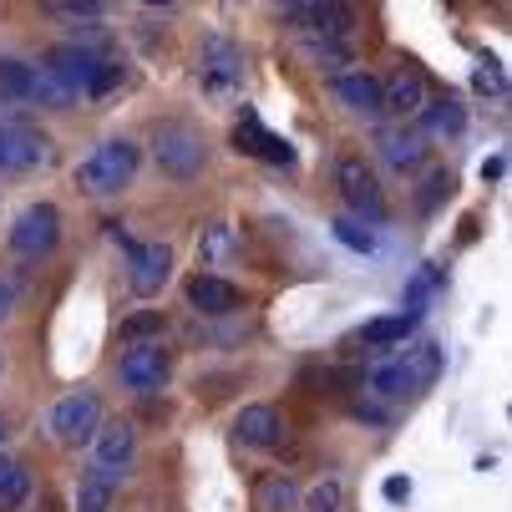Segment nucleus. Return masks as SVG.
I'll use <instances>...</instances> for the list:
<instances>
[{
	"label": "nucleus",
	"instance_id": "10",
	"mask_svg": "<svg viewBox=\"0 0 512 512\" xmlns=\"http://www.w3.org/2000/svg\"><path fill=\"white\" fill-rule=\"evenodd\" d=\"M117 371H122V386L132 391H163V381L173 376V355L153 340H142V345H127Z\"/></svg>",
	"mask_w": 512,
	"mask_h": 512
},
{
	"label": "nucleus",
	"instance_id": "35",
	"mask_svg": "<svg viewBox=\"0 0 512 512\" xmlns=\"http://www.w3.org/2000/svg\"><path fill=\"white\" fill-rule=\"evenodd\" d=\"M0 436H6V431H0Z\"/></svg>",
	"mask_w": 512,
	"mask_h": 512
},
{
	"label": "nucleus",
	"instance_id": "13",
	"mask_svg": "<svg viewBox=\"0 0 512 512\" xmlns=\"http://www.w3.org/2000/svg\"><path fill=\"white\" fill-rule=\"evenodd\" d=\"M92 447H97V467L117 477L137 457V431H132V421H102L97 436H92Z\"/></svg>",
	"mask_w": 512,
	"mask_h": 512
},
{
	"label": "nucleus",
	"instance_id": "6",
	"mask_svg": "<svg viewBox=\"0 0 512 512\" xmlns=\"http://www.w3.org/2000/svg\"><path fill=\"white\" fill-rule=\"evenodd\" d=\"M97 426H102V401H97L92 391H71V396H61L56 411H51V431H56V442H66V447L92 442Z\"/></svg>",
	"mask_w": 512,
	"mask_h": 512
},
{
	"label": "nucleus",
	"instance_id": "33",
	"mask_svg": "<svg viewBox=\"0 0 512 512\" xmlns=\"http://www.w3.org/2000/svg\"><path fill=\"white\" fill-rule=\"evenodd\" d=\"M406 492H411V487H406V482H386V497H391V502H401V497H406Z\"/></svg>",
	"mask_w": 512,
	"mask_h": 512
},
{
	"label": "nucleus",
	"instance_id": "32",
	"mask_svg": "<svg viewBox=\"0 0 512 512\" xmlns=\"http://www.w3.org/2000/svg\"><path fill=\"white\" fill-rule=\"evenodd\" d=\"M11 310H16V289H11V284H0V325L11 320Z\"/></svg>",
	"mask_w": 512,
	"mask_h": 512
},
{
	"label": "nucleus",
	"instance_id": "30",
	"mask_svg": "<svg viewBox=\"0 0 512 512\" xmlns=\"http://www.w3.org/2000/svg\"><path fill=\"white\" fill-rule=\"evenodd\" d=\"M153 330H163V315H158V310L127 320V325H122V340H142V335H153Z\"/></svg>",
	"mask_w": 512,
	"mask_h": 512
},
{
	"label": "nucleus",
	"instance_id": "16",
	"mask_svg": "<svg viewBox=\"0 0 512 512\" xmlns=\"http://www.w3.org/2000/svg\"><path fill=\"white\" fill-rule=\"evenodd\" d=\"M234 142H239V153H254V158H264V163H295V153H289V142L284 137H274L259 117H244L239 122V132H234Z\"/></svg>",
	"mask_w": 512,
	"mask_h": 512
},
{
	"label": "nucleus",
	"instance_id": "31",
	"mask_svg": "<svg viewBox=\"0 0 512 512\" xmlns=\"http://www.w3.org/2000/svg\"><path fill=\"white\" fill-rule=\"evenodd\" d=\"M431 289H436V274H431V269H426V274H416V284H411V295H406V310H411V315L421 310V300L431 295Z\"/></svg>",
	"mask_w": 512,
	"mask_h": 512
},
{
	"label": "nucleus",
	"instance_id": "15",
	"mask_svg": "<svg viewBox=\"0 0 512 512\" xmlns=\"http://www.w3.org/2000/svg\"><path fill=\"white\" fill-rule=\"evenodd\" d=\"M188 305L203 310V315H234L244 305V295H239V284H229V279L198 274V279H188Z\"/></svg>",
	"mask_w": 512,
	"mask_h": 512
},
{
	"label": "nucleus",
	"instance_id": "7",
	"mask_svg": "<svg viewBox=\"0 0 512 512\" xmlns=\"http://www.w3.org/2000/svg\"><path fill=\"white\" fill-rule=\"evenodd\" d=\"M56 244H61V213H56V203H31L16 218V229H11V249L21 259H41Z\"/></svg>",
	"mask_w": 512,
	"mask_h": 512
},
{
	"label": "nucleus",
	"instance_id": "27",
	"mask_svg": "<svg viewBox=\"0 0 512 512\" xmlns=\"http://www.w3.org/2000/svg\"><path fill=\"white\" fill-rule=\"evenodd\" d=\"M305 512H340V482H320L305 497Z\"/></svg>",
	"mask_w": 512,
	"mask_h": 512
},
{
	"label": "nucleus",
	"instance_id": "34",
	"mask_svg": "<svg viewBox=\"0 0 512 512\" xmlns=\"http://www.w3.org/2000/svg\"><path fill=\"white\" fill-rule=\"evenodd\" d=\"M142 6H168V0H142Z\"/></svg>",
	"mask_w": 512,
	"mask_h": 512
},
{
	"label": "nucleus",
	"instance_id": "25",
	"mask_svg": "<svg viewBox=\"0 0 512 512\" xmlns=\"http://www.w3.org/2000/svg\"><path fill=\"white\" fill-rule=\"evenodd\" d=\"M295 497H300V492H295V482H289L284 472H274V477L259 487V507H264V512H289V507H295Z\"/></svg>",
	"mask_w": 512,
	"mask_h": 512
},
{
	"label": "nucleus",
	"instance_id": "3",
	"mask_svg": "<svg viewBox=\"0 0 512 512\" xmlns=\"http://www.w3.org/2000/svg\"><path fill=\"white\" fill-rule=\"evenodd\" d=\"M132 173H137V148H132L127 137H112V142H102V148L77 168V188L107 198V193H122L132 183Z\"/></svg>",
	"mask_w": 512,
	"mask_h": 512
},
{
	"label": "nucleus",
	"instance_id": "20",
	"mask_svg": "<svg viewBox=\"0 0 512 512\" xmlns=\"http://www.w3.org/2000/svg\"><path fill=\"white\" fill-rule=\"evenodd\" d=\"M26 497H31V472L16 457L0 452V512H16Z\"/></svg>",
	"mask_w": 512,
	"mask_h": 512
},
{
	"label": "nucleus",
	"instance_id": "29",
	"mask_svg": "<svg viewBox=\"0 0 512 512\" xmlns=\"http://www.w3.org/2000/svg\"><path fill=\"white\" fill-rule=\"evenodd\" d=\"M46 11H61V16H92L102 6H112V0H41Z\"/></svg>",
	"mask_w": 512,
	"mask_h": 512
},
{
	"label": "nucleus",
	"instance_id": "14",
	"mask_svg": "<svg viewBox=\"0 0 512 512\" xmlns=\"http://www.w3.org/2000/svg\"><path fill=\"white\" fill-rule=\"evenodd\" d=\"M335 97H340V107H350L355 117H381V112H386V82H376L371 71L335 77Z\"/></svg>",
	"mask_w": 512,
	"mask_h": 512
},
{
	"label": "nucleus",
	"instance_id": "9",
	"mask_svg": "<svg viewBox=\"0 0 512 512\" xmlns=\"http://www.w3.org/2000/svg\"><path fill=\"white\" fill-rule=\"evenodd\" d=\"M117 244L127 249V264H132V295H158V289L168 284V274H173V254H168V244H132L127 234H117Z\"/></svg>",
	"mask_w": 512,
	"mask_h": 512
},
{
	"label": "nucleus",
	"instance_id": "4",
	"mask_svg": "<svg viewBox=\"0 0 512 512\" xmlns=\"http://www.w3.org/2000/svg\"><path fill=\"white\" fill-rule=\"evenodd\" d=\"M436 376H442V350H436V345H416L401 360L381 365V371L371 376V391L376 396H411V391H426Z\"/></svg>",
	"mask_w": 512,
	"mask_h": 512
},
{
	"label": "nucleus",
	"instance_id": "12",
	"mask_svg": "<svg viewBox=\"0 0 512 512\" xmlns=\"http://www.w3.org/2000/svg\"><path fill=\"white\" fill-rule=\"evenodd\" d=\"M198 77H203V87L208 92H234L239 82H244V56L229 46V41H203V51H198Z\"/></svg>",
	"mask_w": 512,
	"mask_h": 512
},
{
	"label": "nucleus",
	"instance_id": "8",
	"mask_svg": "<svg viewBox=\"0 0 512 512\" xmlns=\"http://www.w3.org/2000/svg\"><path fill=\"white\" fill-rule=\"evenodd\" d=\"M335 183H340L345 203H350L360 218H371V224H381V218H386V193H381L376 173L365 168V158H340V168H335Z\"/></svg>",
	"mask_w": 512,
	"mask_h": 512
},
{
	"label": "nucleus",
	"instance_id": "18",
	"mask_svg": "<svg viewBox=\"0 0 512 512\" xmlns=\"http://www.w3.org/2000/svg\"><path fill=\"white\" fill-rule=\"evenodd\" d=\"M381 158H386L391 168L411 173V168L426 163V137H421L416 127H386V132H381Z\"/></svg>",
	"mask_w": 512,
	"mask_h": 512
},
{
	"label": "nucleus",
	"instance_id": "23",
	"mask_svg": "<svg viewBox=\"0 0 512 512\" xmlns=\"http://www.w3.org/2000/svg\"><path fill=\"white\" fill-rule=\"evenodd\" d=\"M31 77H36V66H26V61H0V102L26 107V102H31Z\"/></svg>",
	"mask_w": 512,
	"mask_h": 512
},
{
	"label": "nucleus",
	"instance_id": "5",
	"mask_svg": "<svg viewBox=\"0 0 512 512\" xmlns=\"http://www.w3.org/2000/svg\"><path fill=\"white\" fill-rule=\"evenodd\" d=\"M51 163V142L31 122H0V178H16Z\"/></svg>",
	"mask_w": 512,
	"mask_h": 512
},
{
	"label": "nucleus",
	"instance_id": "24",
	"mask_svg": "<svg viewBox=\"0 0 512 512\" xmlns=\"http://www.w3.org/2000/svg\"><path fill=\"white\" fill-rule=\"evenodd\" d=\"M411 330H416V315H411V310H401V315L371 320V325L360 330V340H365V345H396V340H406Z\"/></svg>",
	"mask_w": 512,
	"mask_h": 512
},
{
	"label": "nucleus",
	"instance_id": "1",
	"mask_svg": "<svg viewBox=\"0 0 512 512\" xmlns=\"http://www.w3.org/2000/svg\"><path fill=\"white\" fill-rule=\"evenodd\" d=\"M46 71H56L71 92H87V97H107L112 87H122V66L102 61L87 46H51L46 51Z\"/></svg>",
	"mask_w": 512,
	"mask_h": 512
},
{
	"label": "nucleus",
	"instance_id": "21",
	"mask_svg": "<svg viewBox=\"0 0 512 512\" xmlns=\"http://www.w3.org/2000/svg\"><path fill=\"white\" fill-rule=\"evenodd\" d=\"M112 497H117V477L97 467V472H87L82 487H77V512H107Z\"/></svg>",
	"mask_w": 512,
	"mask_h": 512
},
{
	"label": "nucleus",
	"instance_id": "11",
	"mask_svg": "<svg viewBox=\"0 0 512 512\" xmlns=\"http://www.w3.org/2000/svg\"><path fill=\"white\" fill-rule=\"evenodd\" d=\"M295 26L310 36V41H350L355 31V6L350 0H315L295 16Z\"/></svg>",
	"mask_w": 512,
	"mask_h": 512
},
{
	"label": "nucleus",
	"instance_id": "26",
	"mask_svg": "<svg viewBox=\"0 0 512 512\" xmlns=\"http://www.w3.org/2000/svg\"><path fill=\"white\" fill-rule=\"evenodd\" d=\"M426 112V122H431V132H462V107L457 102H431V107H421Z\"/></svg>",
	"mask_w": 512,
	"mask_h": 512
},
{
	"label": "nucleus",
	"instance_id": "19",
	"mask_svg": "<svg viewBox=\"0 0 512 512\" xmlns=\"http://www.w3.org/2000/svg\"><path fill=\"white\" fill-rule=\"evenodd\" d=\"M71 102H77V92H71L56 71H46V66H36V77H31V102L26 107H51V112H66Z\"/></svg>",
	"mask_w": 512,
	"mask_h": 512
},
{
	"label": "nucleus",
	"instance_id": "2",
	"mask_svg": "<svg viewBox=\"0 0 512 512\" xmlns=\"http://www.w3.org/2000/svg\"><path fill=\"white\" fill-rule=\"evenodd\" d=\"M153 158H158V168H163L168 178L188 183V178H198L203 163H208V142H203V132H198L193 122H163L158 137H153Z\"/></svg>",
	"mask_w": 512,
	"mask_h": 512
},
{
	"label": "nucleus",
	"instance_id": "22",
	"mask_svg": "<svg viewBox=\"0 0 512 512\" xmlns=\"http://www.w3.org/2000/svg\"><path fill=\"white\" fill-rule=\"evenodd\" d=\"M386 107H391V112H401V117H411V112H421V107H426V87H421L416 71H401V77L386 87Z\"/></svg>",
	"mask_w": 512,
	"mask_h": 512
},
{
	"label": "nucleus",
	"instance_id": "17",
	"mask_svg": "<svg viewBox=\"0 0 512 512\" xmlns=\"http://www.w3.org/2000/svg\"><path fill=\"white\" fill-rule=\"evenodd\" d=\"M279 431H284V421H279V411L274 406H244L239 411V421H234V436L244 447H279Z\"/></svg>",
	"mask_w": 512,
	"mask_h": 512
},
{
	"label": "nucleus",
	"instance_id": "28",
	"mask_svg": "<svg viewBox=\"0 0 512 512\" xmlns=\"http://www.w3.org/2000/svg\"><path fill=\"white\" fill-rule=\"evenodd\" d=\"M335 239H340V244H350V249H360V254H371V249H376V239L365 234L360 224H350V218H340V224H335Z\"/></svg>",
	"mask_w": 512,
	"mask_h": 512
}]
</instances>
